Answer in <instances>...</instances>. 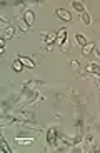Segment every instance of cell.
<instances>
[{
  "mask_svg": "<svg viewBox=\"0 0 100 153\" xmlns=\"http://www.w3.org/2000/svg\"><path fill=\"white\" fill-rule=\"evenodd\" d=\"M55 17H57V19H60V20H65V22H70V20H72L70 12L63 10V8H57V10H55Z\"/></svg>",
  "mask_w": 100,
  "mask_h": 153,
  "instance_id": "6da1fadb",
  "label": "cell"
},
{
  "mask_svg": "<svg viewBox=\"0 0 100 153\" xmlns=\"http://www.w3.org/2000/svg\"><path fill=\"white\" fill-rule=\"evenodd\" d=\"M55 140H57V128H50L47 131V143L49 145H55Z\"/></svg>",
  "mask_w": 100,
  "mask_h": 153,
  "instance_id": "7a4b0ae2",
  "label": "cell"
},
{
  "mask_svg": "<svg viewBox=\"0 0 100 153\" xmlns=\"http://www.w3.org/2000/svg\"><path fill=\"white\" fill-rule=\"evenodd\" d=\"M23 20L27 22L28 27H32V25H34V22H35V15H34V12H32V10H25V12H23Z\"/></svg>",
  "mask_w": 100,
  "mask_h": 153,
  "instance_id": "3957f363",
  "label": "cell"
},
{
  "mask_svg": "<svg viewBox=\"0 0 100 153\" xmlns=\"http://www.w3.org/2000/svg\"><path fill=\"white\" fill-rule=\"evenodd\" d=\"M67 40V28H62L60 32H57V43L58 45H63Z\"/></svg>",
  "mask_w": 100,
  "mask_h": 153,
  "instance_id": "277c9868",
  "label": "cell"
},
{
  "mask_svg": "<svg viewBox=\"0 0 100 153\" xmlns=\"http://www.w3.org/2000/svg\"><path fill=\"white\" fill-rule=\"evenodd\" d=\"M19 60L23 63V67H28V68H34V67L37 65V63H35L32 58H28V57H19Z\"/></svg>",
  "mask_w": 100,
  "mask_h": 153,
  "instance_id": "5b68a950",
  "label": "cell"
},
{
  "mask_svg": "<svg viewBox=\"0 0 100 153\" xmlns=\"http://www.w3.org/2000/svg\"><path fill=\"white\" fill-rule=\"evenodd\" d=\"M87 72H92L95 73L97 76H100V63H92V65L87 67Z\"/></svg>",
  "mask_w": 100,
  "mask_h": 153,
  "instance_id": "8992f818",
  "label": "cell"
},
{
  "mask_svg": "<svg viewBox=\"0 0 100 153\" xmlns=\"http://www.w3.org/2000/svg\"><path fill=\"white\" fill-rule=\"evenodd\" d=\"M12 68L15 70V72H22V70H23V63L19 60V58H15V60L12 62Z\"/></svg>",
  "mask_w": 100,
  "mask_h": 153,
  "instance_id": "52a82bcc",
  "label": "cell"
},
{
  "mask_svg": "<svg viewBox=\"0 0 100 153\" xmlns=\"http://www.w3.org/2000/svg\"><path fill=\"white\" fill-rule=\"evenodd\" d=\"M72 7L75 8V10H77L78 13H80V15H82V13L85 12V7H84V4H82V2H77V0H75V2H72Z\"/></svg>",
  "mask_w": 100,
  "mask_h": 153,
  "instance_id": "ba28073f",
  "label": "cell"
},
{
  "mask_svg": "<svg viewBox=\"0 0 100 153\" xmlns=\"http://www.w3.org/2000/svg\"><path fill=\"white\" fill-rule=\"evenodd\" d=\"M17 143H19V145H32L34 140H32V138H20V137H17Z\"/></svg>",
  "mask_w": 100,
  "mask_h": 153,
  "instance_id": "9c48e42d",
  "label": "cell"
},
{
  "mask_svg": "<svg viewBox=\"0 0 100 153\" xmlns=\"http://www.w3.org/2000/svg\"><path fill=\"white\" fill-rule=\"evenodd\" d=\"M93 48H95V43H92V42H90V43H87V45L84 47V52H82V53H84V55H89Z\"/></svg>",
  "mask_w": 100,
  "mask_h": 153,
  "instance_id": "30bf717a",
  "label": "cell"
},
{
  "mask_svg": "<svg viewBox=\"0 0 100 153\" xmlns=\"http://www.w3.org/2000/svg\"><path fill=\"white\" fill-rule=\"evenodd\" d=\"M12 37H13V28L12 27L4 28V38H12Z\"/></svg>",
  "mask_w": 100,
  "mask_h": 153,
  "instance_id": "8fae6325",
  "label": "cell"
},
{
  "mask_svg": "<svg viewBox=\"0 0 100 153\" xmlns=\"http://www.w3.org/2000/svg\"><path fill=\"white\" fill-rule=\"evenodd\" d=\"M75 38H77V43H78V45H82V47H85V45H87V38H85L82 33H78Z\"/></svg>",
  "mask_w": 100,
  "mask_h": 153,
  "instance_id": "7c38bea8",
  "label": "cell"
},
{
  "mask_svg": "<svg viewBox=\"0 0 100 153\" xmlns=\"http://www.w3.org/2000/svg\"><path fill=\"white\" fill-rule=\"evenodd\" d=\"M82 22H84L85 25H90V22H92V19H90V15L87 13V12H84V13H82Z\"/></svg>",
  "mask_w": 100,
  "mask_h": 153,
  "instance_id": "4fadbf2b",
  "label": "cell"
},
{
  "mask_svg": "<svg viewBox=\"0 0 100 153\" xmlns=\"http://www.w3.org/2000/svg\"><path fill=\"white\" fill-rule=\"evenodd\" d=\"M19 28H20L22 32H27L30 27L27 25V22H25V20H20V22H19Z\"/></svg>",
  "mask_w": 100,
  "mask_h": 153,
  "instance_id": "5bb4252c",
  "label": "cell"
},
{
  "mask_svg": "<svg viewBox=\"0 0 100 153\" xmlns=\"http://www.w3.org/2000/svg\"><path fill=\"white\" fill-rule=\"evenodd\" d=\"M45 40H47V43H54L55 40H57V33H50L49 37L45 38Z\"/></svg>",
  "mask_w": 100,
  "mask_h": 153,
  "instance_id": "9a60e30c",
  "label": "cell"
},
{
  "mask_svg": "<svg viewBox=\"0 0 100 153\" xmlns=\"http://www.w3.org/2000/svg\"><path fill=\"white\" fill-rule=\"evenodd\" d=\"M2 152H7V153H10V148H8L7 142H5V138H2Z\"/></svg>",
  "mask_w": 100,
  "mask_h": 153,
  "instance_id": "2e32d148",
  "label": "cell"
},
{
  "mask_svg": "<svg viewBox=\"0 0 100 153\" xmlns=\"http://www.w3.org/2000/svg\"><path fill=\"white\" fill-rule=\"evenodd\" d=\"M95 53H97V55H99V57H100V47H99V48L95 50Z\"/></svg>",
  "mask_w": 100,
  "mask_h": 153,
  "instance_id": "e0dca14e",
  "label": "cell"
}]
</instances>
